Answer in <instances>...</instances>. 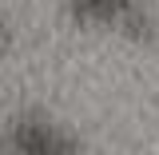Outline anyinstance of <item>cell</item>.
<instances>
[{
	"instance_id": "cell-1",
	"label": "cell",
	"mask_w": 159,
	"mask_h": 155,
	"mask_svg": "<svg viewBox=\"0 0 159 155\" xmlns=\"http://www.w3.org/2000/svg\"><path fill=\"white\" fill-rule=\"evenodd\" d=\"M123 0H76V8L84 12V16H111Z\"/></svg>"
}]
</instances>
